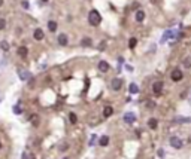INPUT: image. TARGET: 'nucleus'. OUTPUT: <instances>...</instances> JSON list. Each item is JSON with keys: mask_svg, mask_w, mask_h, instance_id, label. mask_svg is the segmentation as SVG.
Instances as JSON below:
<instances>
[{"mask_svg": "<svg viewBox=\"0 0 191 159\" xmlns=\"http://www.w3.org/2000/svg\"><path fill=\"white\" fill-rule=\"evenodd\" d=\"M48 28H49V31H55L57 30V22L55 21H49L48 22Z\"/></svg>", "mask_w": 191, "mask_h": 159, "instance_id": "obj_20", "label": "nucleus"}, {"mask_svg": "<svg viewBox=\"0 0 191 159\" xmlns=\"http://www.w3.org/2000/svg\"><path fill=\"white\" fill-rule=\"evenodd\" d=\"M18 76L21 81H29V79H31V73L29 72V70H18Z\"/></svg>", "mask_w": 191, "mask_h": 159, "instance_id": "obj_5", "label": "nucleus"}, {"mask_svg": "<svg viewBox=\"0 0 191 159\" xmlns=\"http://www.w3.org/2000/svg\"><path fill=\"white\" fill-rule=\"evenodd\" d=\"M21 6L24 7V9H29V7H30V5H29L27 0H23V2H21Z\"/></svg>", "mask_w": 191, "mask_h": 159, "instance_id": "obj_27", "label": "nucleus"}, {"mask_svg": "<svg viewBox=\"0 0 191 159\" xmlns=\"http://www.w3.org/2000/svg\"><path fill=\"white\" fill-rule=\"evenodd\" d=\"M67 42H69V39H67V34L61 33V34L58 36V43H60L61 46H66V45H67Z\"/></svg>", "mask_w": 191, "mask_h": 159, "instance_id": "obj_8", "label": "nucleus"}, {"mask_svg": "<svg viewBox=\"0 0 191 159\" xmlns=\"http://www.w3.org/2000/svg\"><path fill=\"white\" fill-rule=\"evenodd\" d=\"M27 54H29V51H27V48H25V46H21V48L18 49V55H20V57H25Z\"/></svg>", "mask_w": 191, "mask_h": 159, "instance_id": "obj_19", "label": "nucleus"}, {"mask_svg": "<svg viewBox=\"0 0 191 159\" xmlns=\"http://www.w3.org/2000/svg\"><path fill=\"white\" fill-rule=\"evenodd\" d=\"M134 18H136L137 22H142V21L145 20V12H143V11H137L136 15H134Z\"/></svg>", "mask_w": 191, "mask_h": 159, "instance_id": "obj_13", "label": "nucleus"}, {"mask_svg": "<svg viewBox=\"0 0 191 159\" xmlns=\"http://www.w3.org/2000/svg\"><path fill=\"white\" fill-rule=\"evenodd\" d=\"M0 149H2V141H0Z\"/></svg>", "mask_w": 191, "mask_h": 159, "instance_id": "obj_34", "label": "nucleus"}, {"mask_svg": "<svg viewBox=\"0 0 191 159\" xmlns=\"http://www.w3.org/2000/svg\"><path fill=\"white\" fill-rule=\"evenodd\" d=\"M12 110H14V113H15V114H21V113H23V110H21V107H20V104L14 106Z\"/></svg>", "mask_w": 191, "mask_h": 159, "instance_id": "obj_23", "label": "nucleus"}, {"mask_svg": "<svg viewBox=\"0 0 191 159\" xmlns=\"http://www.w3.org/2000/svg\"><path fill=\"white\" fill-rule=\"evenodd\" d=\"M33 37L36 39V40H42L43 39V31H42V28H36L33 31Z\"/></svg>", "mask_w": 191, "mask_h": 159, "instance_id": "obj_10", "label": "nucleus"}, {"mask_svg": "<svg viewBox=\"0 0 191 159\" xmlns=\"http://www.w3.org/2000/svg\"><path fill=\"white\" fill-rule=\"evenodd\" d=\"M184 67H185V68H190V67H191V57H187V58L184 60Z\"/></svg>", "mask_w": 191, "mask_h": 159, "instance_id": "obj_24", "label": "nucleus"}, {"mask_svg": "<svg viewBox=\"0 0 191 159\" xmlns=\"http://www.w3.org/2000/svg\"><path fill=\"white\" fill-rule=\"evenodd\" d=\"M88 22H90V25H93V27H96V25H99V24L102 22V16H100L99 11L93 9V11L88 14Z\"/></svg>", "mask_w": 191, "mask_h": 159, "instance_id": "obj_1", "label": "nucleus"}, {"mask_svg": "<svg viewBox=\"0 0 191 159\" xmlns=\"http://www.w3.org/2000/svg\"><path fill=\"white\" fill-rule=\"evenodd\" d=\"M121 86H123V81H121L119 77L112 79V82H111V88H112V89H114V91H119Z\"/></svg>", "mask_w": 191, "mask_h": 159, "instance_id": "obj_3", "label": "nucleus"}, {"mask_svg": "<svg viewBox=\"0 0 191 159\" xmlns=\"http://www.w3.org/2000/svg\"><path fill=\"white\" fill-rule=\"evenodd\" d=\"M157 125H158V122H157V119H155V118H151V119L148 120V127H149L151 129H155V128H157Z\"/></svg>", "mask_w": 191, "mask_h": 159, "instance_id": "obj_15", "label": "nucleus"}, {"mask_svg": "<svg viewBox=\"0 0 191 159\" xmlns=\"http://www.w3.org/2000/svg\"><path fill=\"white\" fill-rule=\"evenodd\" d=\"M33 125H39V118H33Z\"/></svg>", "mask_w": 191, "mask_h": 159, "instance_id": "obj_30", "label": "nucleus"}, {"mask_svg": "<svg viewBox=\"0 0 191 159\" xmlns=\"http://www.w3.org/2000/svg\"><path fill=\"white\" fill-rule=\"evenodd\" d=\"M21 159H33V155H31L30 152H23Z\"/></svg>", "mask_w": 191, "mask_h": 159, "instance_id": "obj_26", "label": "nucleus"}, {"mask_svg": "<svg viewBox=\"0 0 191 159\" xmlns=\"http://www.w3.org/2000/svg\"><path fill=\"white\" fill-rule=\"evenodd\" d=\"M0 48H2L3 51H9V43H8L6 40H2L0 42Z\"/></svg>", "mask_w": 191, "mask_h": 159, "instance_id": "obj_21", "label": "nucleus"}, {"mask_svg": "<svg viewBox=\"0 0 191 159\" xmlns=\"http://www.w3.org/2000/svg\"><path fill=\"white\" fill-rule=\"evenodd\" d=\"M63 159H69V158H63Z\"/></svg>", "mask_w": 191, "mask_h": 159, "instance_id": "obj_36", "label": "nucleus"}, {"mask_svg": "<svg viewBox=\"0 0 191 159\" xmlns=\"http://www.w3.org/2000/svg\"><path fill=\"white\" fill-rule=\"evenodd\" d=\"M146 106H148V107H151V109H152V107H154V103H151V101H148V103H146Z\"/></svg>", "mask_w": 191, "mask_h": 159, "instance_id": "obj_32", "label": "nucleus"}, {"mask_svg": "<svg viewBox=\"0 0 191 159\" xmlns=\"http://www.w3.org/2000/svg\"><path fill=\"white\" fill-rule=\"evenodd\" d=\"M91 43H93V42H91L90 37H84V39L81 40V45H82V46H91Z\"/></svg>", "mask_w": 191, "mask_h": 159, "instance_id": "obj_18", "label": "nucleus"}, {"mask_svg": "<svg viewBox=\"0 0 191 159\" xmlns=\"http://www.w3.org/2000/svg\"><path fill=\"white\" fill-rule=\"evenodd\" d=\"M175 122H179V123H191V116L190 118H176Z\"/></svg>", "mask_w": 191, "mask_h": 159, "instance_id": "obj_17", "label": "nucleus"}, {"mask_svg": "<svg viewBox=\"0 0 191 159\" xmlns=\"http://www.w3.org/2000/svg\"><path fill=\"white\" fill-rule=\"evenodd\" d=\"M3 5V0H0V6H2Z\"/></svg>", "mask_w": 191, "mask_h": 159, "instance_id": "obj_33", "label": "nucleus"}, {"mask_svg": "<svg viewBox=\"0 0 191 159\" xmlns=\"http://www.w3.org/2000/svg\"><path fill=\"white\" fill-rule=\"evenodd\" d=\"M123 119H124V122H126V123H133V122L136 120V114H134V113H132V112H128V113H126V114H124V118H123Z\"/></svg>", "mask_w": 191, "mask_h": 159, "instance_id": "obj_7", "label": "nucleus"}, {"mask_svg": "<svg viewBox=\"0 0 191 159\" xmlns=\"http://www.w3.org/2000/svg\"><path fill=\"white\" fill-rule=\"evenodd\" d=\"M170 77H172V81H173V82H179V81H182V77H184V73H182L179 68H175V70L172 72Z\"/></svg>", "mask_w": 191, "mask_h": 159, "instance_id": "obj_2", "label": "nucleus"}, {"mask_svg": "<svg viewBox=\"0 0 191 159\" xmlns=\"http://www.w3.org/2000/svg\"><path fill=\"white\" fill-rule=\"evenodd\" d=\"M136 43H137V39H136V37H132V39H130V42H128V48L133 49V48L136 46Z\"/></svg>", "mask_w": 191, "mask_h": 159, "instance_id": "obj_22", "label": "nucleus"}, {"mask_svg": "<svg viewBox=\"0 0 191 159\" xmlns=\"http://www.w3.org/2000/svg\"><path fill=\"white\" fill-rule=\"evenodd\" d=\"M99 144L103 146V147H106V146L109 144V137H108V135H102L100 140H99Z\"/></svg>", "mask_w": 191, "mask_h": 159, "instance_id": "obj_14", "label": "nucleus"}, {"mask_svg": "<svg viewBox=\"0 0 191 159\" xmlns=\"http://www.w3.org/2000/svg\"><path fill=\"white\" fill-rule=\"evenodd\" d=\"M94 141H96V135L91 137V140H90V146H94Z\"/></svg>", "mask_w": 191, "mask_h": 159, "instance_id": "obj_31", "label": "nucleus"}, {"mask_svg": "<svg viewBox=\"0 0 191 159\" xmlns=\"http://www.w3.org/2000/svg\"><path fill=\"white\" fill-rule=\"evenodd\" d=\"M5 27H6V21L3 18H0V30H3Z\"/></svg>", "mask_w": 191, "mask_h": 159, "instance_id": "obj_28", "label": "nucleus"}, {"mask_svg": "<svg viewBox=\"0 0 191 159\" xmlns=\"http://www.w3.org/2000/svg\"><path fill=\"white\" fill-rule=\"evenodd\" d=\"M42 2H48V0H42Z\"/></svg>", "mask_w": 191, "mask_h": 159, "instance_id": "obj_35", "label": "nucleus"}, {"mask_svg": "<svg viewBox=\"0 0 191 159\" xmlns=\"http://www.w3.org/2000/svg\"><path fill=\"white\" fill-rule=\"evenodd\" d=\"M112 113H114V109H112L111 106H106L105 110H103V118H109V116H112Z\"/></svg>", "mask_w": 191, "mask_h": 159, "instance_id": "obj_12", "label": "nucleus"}, {"mask_svg": "<svg viewBox=\"0 0 191 159\" xmlns=\"http://www.w3.org/2000/svg\"><path fill=\"white\" fill-rule=\"evenodd\" d=\"M128 91H130V94H137V92H139V86H137L136 83H130Z\"/></svg>", "mask_w": 191, "mask_h": 159, "instance_id": "obj_16", "label": "nucleus"}, {"mask_svg": "<svg viewBox=\"0 0 191 159\" xmlns=\"http://www.w3.org/2000/svg\"><path fill=\"white\" fill-rule=\"evenodd\" d=\"M164 153H166V152H164V150H163V149H158V152H157V155H158L160 158H164Z\"/></svg>", "mask_w": 191, "mask_h": 159, "instance_id": "obj_29", "label": "nucleus"}, {"mask_svg": "<svg viewBox=\"0 0 191 159\" xmlns=\"http://www.w3.org/2000/svg\"><path fill=\"white\" fill-rule=\"evenodd\" d=\"M69 120H70V123H76V122H78L76 114H75V113H70V114H69Z\"/></svg>", "mask_w": 191, "mask_h": 159, "instance_id": "obj_25", "label": "nucleus"}, {"mask_svg": "<svg viewBox=\"0 0 191 159\" xmlns=\"http://www.w3.org/2000/svg\"><path fill=\"white\" fill-rule=\"evenodd\" d=\"M169 143H170V146L172 147H175V149H181L182 147V140L181 138H178V137H170V140H169Z\"/></svg>", "mask_w": 191, "mask_h": 159, "instance_id": "obj_4", "label": "nucleus"}, {"mask_svg": "<svg viewBox=\"0 0 191 159\" xmlns=\"http://www.w3.org/2000/svg\"><path fill=\"white\" fill-rule=\"evenodd\" d=\"M175 34H176L175 31H170V30H167L166 33L163 34V37H161V40H160V42H161V43H164V42H166L167 39H170V36H175Z\"/></svg>", "mask_w": 191, "mask_h": 159, "instance_id": "obj_11", "label": "nucleus"}, {"mask_svg": "<svg viewBox=\"0 0 191 159\" xmlns=\"http://www.w3.org/2000/svg\"><path fill=\"white\" fill-rule=\"evenodd\" d=\"M99 70L103 73H106L108 70H109V64H108V61H100L99 63Z\"/></svg>", "mask_w": 191, "mask_h": 159, "instance_id": "obj_9", "label": "nucleus"}, {"mask_svg": "<svg viewBox=\"0 0 191 159\" xmlns=\"http://www.w3.org/2000/svg\"><path fill=\"white\" fill-rule=\"evenodd\" d=\"M163 82H155L154 85H152V91H154V94L155 95H160L161 94V91H163Z\"/></svg>", "mask_w": 191, "mask_h": 159, "instance_id": "obj_6", "label": "nucleus"}]
</instances>
